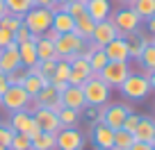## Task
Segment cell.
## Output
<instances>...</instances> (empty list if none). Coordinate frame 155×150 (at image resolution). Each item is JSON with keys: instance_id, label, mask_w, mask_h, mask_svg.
Segmentation results:
<instances>
[{"instance_id": "60d3db41", "label": "cell", "mask_w": 155, "mask_h": 150, "mask_svg": "<svg viewBox=\"0 0 155 150\" xmlns=\"http://www.w3.org/2000/svg\"><path fill=\"white\" fill-rule=\"evenodd\" d=\"M12 41H14V32H9V30H5V27H0V50L7 48Z\"/></svg>"}, {"instance_id": "7402d4cb", "label": "cell", "mask_w": 155, "mask_h": 150, "mask_svg": "<svg viewBox=\"0 0 155 150\" xmlns=\"http://www.w3.org/2000/svg\"><path fill=\"white\" fill-rule=\"evenodd\" d=\"M94 25H96V21L84 11L82 16H78V18H75V27H73V32H75L82 41H89V39H91V32H94Z\"/></svg>"}, {"instance_id": "52a82bcc", "label": "cell", "mask_w": 155, "mask_h": 150, "mask_svg": "<svg viewBox=\"0 0 155 150\" xmlns=\"http://www.w3.org/2000/svg\"><path fill=\"white\" fill-rule=\"evenodd\" d=\"M9 127L14 132H21V134H28L30 141L34 139V136L41 134V127L37 125V121H34V116L30 114L28 109H21V111H14L9 118Z\"/></svg>"}, {"instance_id": "f6af8a7d", "label": "cell", "mask_w": 155, "mask_h": 150, "mask_svg": "<svg viewBox=\"0 0 155 150\" xmlns=\"http://www.w3.org/2000/svg\"><path fill=\"white\" fill-rule=\"evenodd\" d=\"M7 87H9V80H7V73L0 71V96L7 91Z\"/></svg>"}, {"instance_id": "603a6c76", "label": "cell", "mask_w": 155, "mask_h": 150, "mask_svg": "<svg viewBox=\"0 0 155 150\" xmlns=\"http://www.w3.org/2000/svg\"><path fill=\"white\" fill-rule=\"evenodd\" d=\"M18 55H21V66H23V68H32V66L39 64L37 46H34V43H21L18 46Z\"/></svg>"}, {"instance_id": "3957f363", "label": "cell", "mask_w": 155, "mask_h": 150, "mask_svg": "<svg viewBox=\"0 0 155 150\" xmlns=\"http://www.w3.org/2000/svg\"><path fill=\"white\" fill-rule=\"evenodd\" d=\"M53 11L55 9H46V7H32L28 14L23 16V25L30 30L32 34L41 37L46 30L53 25Z\"/></svg>"}, {"instance_id": "ba28073f", "label": "cell", "mask_w": 155, "mask_h": 150, "mask_svg": "<svg viewBox=\"0 0 155 150\" xmlns=\"http://www.w3.org/2000/svg\"><path fill=\"white\" fill-rule=\"evenodd\" d=\"M132 73L130 62H107L98 75H101L103 82H107L110 87H121V82Z\"/></svg>"}, {"instance_id": "ffe728a7", "label": "cell", "mask_w": 155, "mask_h": 150, "mask_svg": "<svg viewBox=\"0 0 155 150\" xmlns=\"http://www.w3.org/2000/svg\"><path fill=\"white\" fill-rule=\"evenodd\" d=\"M50 27H53V30H57L59 34L73 32V27H75V18H73L71 14H66L64 9L55 7V11H53V25H50Z\"/></svg>"}, {"instance_id": "4316f807", "label": "cell", "mask_w": 155, "mask_h": 150, "mask_svg": "<svg viewBox=\"0 0 155 150\" xmlns=\"http://www.w3.org/2000/svg\"><path fill=\"white\" fill-rule=\"evenodd\" d=\"M57 118H59V125L62 127H75L78 118H80V111L71 109V107H62L57 111Z\"/></svg>"}, {"instance_id": "bcb514c9", "label": "cell", "mask_w": 155, "mask_h": 150, "mask_svg": "<svg viewBox=\"0 0 155 150\" xmlns=\"http://www.w3.org/2000/svg\"><path fill=\"white\" fill-rule=\"evenodd\" d=\"M50 84H53V87H55V89H57V91H59V93H62V91H64V89H66V87H68V82H62V80H50Z\"/></svg>"}, {"instance_id": "c3c4849f", "label": "cell", "mask_w": 155, "mask_h": 150, "mask_svg": "<svg viewBox=\"0 0 155 150\" xmlns=\"http://www.w3.org/2000/svg\"><path fill=\"white\" fill-rule=\"evenodd\" d=\"M146 75H148V84H150V91H155V71L146 73Z\"/></svg>"}, {"instance_id": "f1b7e54d", "label": "cell", "mask_w": 155, "mask_h": 150, "mask_svg": "<svg viewBox=\"0 0 155 150\" xmlns=\"http://www.w3.org/2000/svg\"><path fill=\"white\" fill-rule=\"evenodd\" d=\"M32 150H55V134L41 132L39 136L32 139Z\"/></svg>"}, {"instance_id": "5b68a950", "label": "cell", "mask_w": 155, "mask_h": 150, "mask_svg": "<svg viewBox=\"0 0 155 150\" xmlns=\"http://www.w3.org/2000/svg\"><path fill=\"white\" fill-rule=\"evenodd\" d=\"M110 21L114 23V27L119 30V37H126L128 32H135V30H139V25H141L139 14H137L132 7H121L119 11L110 14Z\"/></svg>"}, {"instance_id": "d4e9b609", "label": "cell", "mask_w": 155, "mask_h": 150, "mask_svg": "<svg viewBox=\"0 0 155 150\" xmlns=\"http://www.w3.org/2000/svg\"><path fill=\"white\" fill-rule=\"evenodd\" d=\"M5 7H7L9 14H16V16L23 18V16L34 7V2H32V0H5Z\"/></svg>"}, {"instance_id": "ab89813d", "label": "cell", "mask_w": 155, "mask_h": 150, "mask_svg": "<svg viewBox=\"0 0 155 150\" xmlns=\"http://www.w3.org/2000/svg\"><path fill=\"white\" fill-rule=\"evenodd\" d=\"M12 136H14V130H12L9 125H0V145L9 148V143H12Z\"/></svg>"}, {"instance_id": "d6986e66", "label": "cell", "mask_w": 155, "mask_h": 150, "mask_svg": "<svg viewBox=\"0 0 155 150\" xmlns=\"http://www.w3.org/2000/svg\"><path fill=\"white\" fill-rule=\"evenodd\" d=\"M123 39H126V43H128V50H130V59H139V55H141V50L146 48V46L150 43V39L148 37H144V34L141 32H128L126 37H123Z\"/></svg>"}, {"instance_id": "4dcf8cb0", "label": "cell", "mask_w": 155, "mask_h": 150, "mask_svg": "<svg viewBox=\"0 0 155 150\" xmlns=\"http://www.w3.org/2000/svg\"><path fill=\"white\" fill-rule=\"evenodd\" d=\"M59 9H64L66 14H71L73 18H78V16H82L84 11H87V0H71V2L62 5Z\"/></svg>"}, {"instance_id": "ac0fdd59", "label": "cell", "mask_w": 155, "mask_h": 150, "mask_svg": "<svg viewBox=\"0 0 155 150\" xmlns=\"http://www.w3.org/2000/svg\"><path fill=\"white\" fill-rule=\"evenodd\" d=\"M132 136H135V141L153 143L155 141V118L153 116H139V123H137Z\"/></svg>"}, {"instance_id": "7bdbcfd3", "label": "cell", "mask_w": 155, "mask_h": 150, "mask_svg": "<svg viewBox=\"0 0 155 150\" xmlns=\"http://www.w3.org/2000/svg\"><path fill=\"white\" fill-rule=\"evenodd\" d=\"M41 37H44V39H48V41H53V43H55V41L59 39V32H57V30H53V27H48V30H46L44 34H41Z\"/></svg>"}, {"instance_id": "83f0119b", "label": "cell", "mask_w": 155, "mask_h": 150, "mask_svg": "<svg viewBox=\"0 0 155 150\" xmlns=\"http://www.w3.org/2000/svg\"><path fill=\"white\" fill-rule=\"evenodd\" d=\"M132 143H135V136L130 132H126L123 127L114 130V150H128Z\"/></svg>"}, {"instance_id": "f5cc1de1", "label": "cell", "mask_w": 155, "mask_h": 150, "mask_svg": "<svg viewBox=\"0 0 155 150\" xmlns=\"http://www.w3.org/2000/svg\"><path fill=\"white\" fill-rule=\"evenodd\" d=\"M150 43H155V34H153V37H150Z\"/></svg>"}, {"instance_id": "277c9868", "label": "cell", "mask_w": 155, "mask_h": 150, "mask_svg": "<svg viewBox=\"0 0 155 150\" xmlns=\"http://www.w3.org/2000/svg\"><path fill=\"white\" fill-rule=\"evenodd\" d=\"M87 41H82L75 32H66L59 34V39L55 41V50H57V59H66V62H73V59L80 55V50L84 48Z\"/></svg>"}, {"instance_id": "8fae6325", "label": "cell", "mask_w": 155, "mask_h": 150, "mask_svg": "<svg viewBox=\"0 0 155 150\" xmlns=\"http://www.w3.org/2000/svg\"><path fill=\"white\" fill-rule=\"evenodd\" d=\"M37 125L41 127V132H50V134H57L62 130L59 125V118H57V111H53L50 107H37V111L32 114Z\"/></svg>"}, {"instance_id": "836d02e7", "label": "cell", "mask_w": 155, "mask_h": 150, "mask_svg": "<svg viewBox=\"0 0 155 150\" xmlns=\"http://www.w3.org/2000/svg\"><path fill=\"white\" fill-rule=\"evenodd\" d=\"M107 62H110V59H107V55H105V50H103V48H98L96 53L89 57V64H91L94 73H101L103 68H105V64H107Z\"/></svg>"}, {"instance_id": "f35d334b", "label": "cell", "mask_w": 155, "mask_h": 150, "mask_svg": "<svg viewBox=\"0 0 155 150\" xmlns=\"http://www.w3.org/2000/svg\"><path fill=\"white\" fill-rule=\"evenodd\" d=\"M137 123H139V114H135V111H130V114H128V116H126V121H123V130H126V132H130V134H132V132H135V127H137Z\"/></svg>"}, {"instance_id": "484cf974", "label": "cell", "mask_w": 155, "mask_h": 150, "mask_svg": "<svg viewBox=\"0 0 155 150\" xmlns=\"http://www.w3.org/2000/svg\"><path fill=\"white\" fill-rule=\"evenodd\" d=\"M137 62L141 64V68H144V73H150L155 71V43H148L144 50H141L139 59Z\"/></svg>"}, {"instance_id": "44dd1931", "label": "cell", "mask_w": 155, "mask_h": 150, "mask_svg": "<svg viewBox=\"0 0 155 150\" xmlns=\"http://www.w3.org/2000/svg\"><path fill=\"white\" fill-rule=\"evenodd\" d=\"M87 14L91 16L96 23H98V21L110 18V14H112L110 0H87Z\"/></svg>"}, {"instance_id": "5bb4252c", "label": "cell", "mask_w": 155, "mask_h": 150, "mask_svg": "<svg viewBox=\"0 0 155 150\" xmlns=\"http://www.w3.org/2000/svg\"><path fill=\"white\" fill-rule=\"evenodd\" d=\"M59 100H62V107H71V109L80 111V114H82L84 107H87V100H84L82 87H73V84H68V87L59 93Z\"/></svg>"}, {"instance_id": "30bf717a", "label": "cell", "mask_w": 155, "mask_h": 150, "mask_svg": "<svg viewBox=\"0 0 155 150\" xmlns=\"http://www.w3.org/2000/svg\"><path fill=\"white\" fill-rule=\"evenodd\" d=\"M116 37H119V30L114 27V23H112L110 18H105V21H98V23L94 25V32H91V39L89 41H91L96 48H105Z\"/></svg>"}, {"instance_id": "7c38bea8", "label": "cell", "mask_w": 155, "mask_h": 150, "mask_svg": "<svg viewBox=\"0 0 155 150\" xmlns=\"http://www.w3.org/2000/svg\"><path fill=\"white\" fill-rule=\"evenodd\" d=\"M91 141L96 145V150H114V130L105 123H94Z\"/></svg>"}, {"instance_id": "8992f818", "label": "cell", "mask_w": 155, "mask_h": 150, "mask_svg": "<svg viewBox=\"0 0 155 150\" xmlns=\"http://www.w3.org/2000/svg\"><path fill=\"white\" fill-rule=\"evenodd\" d=\"M30 100H32V98L28 96V91H25L21 84H9V87H7V91L0 96V105L5 107L9 114L25 109V107L30 105Z\"/></svg>"}, {"instance_id": "9a60e30c", "label": "cell", "mask_w": 155, "mask_h": 150, "mask_svg": "<svg viewBox=\"0 0 155 150\" xmlns=\"http://www.w3.org/2000/svg\"><path fill=\"white\" fill-rule=\"evenodd\" d=\"M130 111H132L130 105H121V102L107 105V107H105V118H103V123H105V125H110L112 130H119Z\"/></svg>"}, {"instance_id": "d590c367", "label": "cell", "mask_w": 155, "mask_h": 150, "mask_svg": "<svg viewBox=\"0 0 155 150\" xmlns=\"http://www.w3.org/2000/svg\"><path fill=\"white\" fill-rule=\"evenodd\" d=\"M68 75H71V62H66V59H57V66H55V75H53V80H62V82H68Z\"/></svg>"}, {"instance_id": "6da1fadb", "label": "cell", "mask_w": 155, "mask_h": 150, "mask_svg": "<svg viewBox=\"0 0 155 150\" xmlns=\"http://www.w3.org/2000/svg\"><path fill=\"white\" fill-rule=\"evenodd\" d=\"M110 91H112V87L107 82H103L98 73H94L91 78L82 84L84 100H87V105H91V107L107 105V100H110Z\"/></svg>"}, {"instance_id": "e0dca14e", "label": "cell", "mask_w": 155, "mask_h": 150, "mask_svg": "<svg viewBox=\"0 0 155 150\" xmlns=\"http://www.w3.org/2000/svg\"><path fill=\"white\" fill-rule=\"evenodd\" d=\"M21 66V55H18V43L16 41H12L7 48H2V53H0V71L2 73H9L14 71V68Z\"/></svg>"}, {"instance_id": "d6a6232c", "label": "cell", "mask_w": 155, "mask_h": 150, "mask_svg": "<svg viewBox=\"0 0 155 150\" xmlns=\"http://www.w3.org/2000/svg\"><path fill=\"white\" fill-rule=\"evenodd\" d=\"M21 25H23V18H21V16H16V14H9V11L0 18V27L9 30V32H16Z\"/></svg>"}, {"instance_id": "11a10c76", "label": "cell", "mask_w": 155, "mask_h": 150, "mask_svg": "<svg viewBox=\"0 0 155 150\" xmlns=\"http://www.w3.org/2000/svg\"><path fill=\"white\" fill-rule=\"evenodd\" d=\"M153 150H155V141H153Z\"/></svg>"}, {"instance_id": "f907efd6", "label": "cell", "mask_w": 155, "mask_h": 150, "mask_svg": "<svg viewBox=\"0 0 155 150\" xmlns=\"http://www.w3.org/2000/svg\"><path fill=\"white\" fill-rule=\"evenodd\" d=\"M116 2H119V5H123V7H130L135 0H116Z\"/></svg>"}, {"instance_id": "7dc6e473", "label": "cell", "mask_w": 155, "mask_h": 150, "mask_svg": "<svg viewBox=\"0 0 155 150\" xmlns=\"http://www.w3.org/2000/svg\"><path fill=\"white\" fill-rule=\"evenodd\" d=\"M146 25H148V32H150V34H155V14L146 18Z\"/></svg>"}, {"instance_id": "2e32d148", "label": "cell", "mask_w": 155, "mask_h": 150, "mask_svg": "<svg viewBox=\"0 0 155 150\" xmlns=\"http://www.w3.org/2000/svg\"><path fill=\"white\" fill-rule=\"evenodd\" d=\"M103 50H105V55H107L110 62H130V50H128V43H126L123 37L112 39Z\"/></svg>"}, {"instance_id": "b9f144b4", "label": "cell", "mask_w": 155, "mask_h": 150, "mask_svg": "<svg viewBox=\"0 0 155 150\" xmlns=\"http://www.w3.org/2000/svg\"><path fill=\"white\" fill-rule=\"evenodd\" d=\"M34 7H46V9H55L57 7V0H32Z\"/></svg>"}, {"instance_id": "e575fe53", "label": "cell", "mask_w": 155, "mask_h": 150, "mask_svg": "<svg viewBox=\"0 0 155 150\" xmlns=\"http://www.w3.org/2000/svg\"><path fill=\"white\" fill-rule=\"evenodd\" d=\"M37 39H39V37H37V34H32L25 25H21V27L14 32V41H16L18 46H21V43H37Z\"/></svg>"}, {"instance_id": "1f68e13d", "label": "cell", "mask_w": 155, "mask_h": 150, "mask_svg": "<svg viewBox=\"0 0 155 150\" xmlns=\"http://www.w3.org/2000/svg\"><path fill=\"white\" fill-rule=\"evenodd\" d=\"M9 150H32V141H30L28 134H21V132H14L12 136Z\"/></svg>"}, {"instance_id": "9c48e42d", "label": "cell", "mask_w": 155, "mask_h": 150, "mask_svg": "<svg viewBox=\"0 0 155 150\" xmlns=\"http://www.w3.org/2000/svg\"><path fill=\"white\" fill-rule=\"evenodd\" d=\"M84 136L78 127H62L55 134V150H82Z\"/></svg>"}, {"instance_id": "f546056e", "label": "cell", "mask_w": 155, "mask_h": 150, "mask_svg": "<svg viewBox=\"0 0 155 150\" xmlns=\"http://www.w3.org/2000/svg\"><path fill=\"white\" fill-rule=\"evenodd\" d=\"M130 7L137 11V14H139V18H141V21H146L148 16H153V14H155V0H135Z\"/></svg>"}, {"instance_id": "7a4b0ae2", "label": "cell", "mask_w": 155, "mask_h": 150, "mask_svg": "<svg viewBox=\"0 0 155 150\" xmlns=\"http://www.w3.org/2000/svg\"><path fill=\"white\" fill-rule=\"evenodd\" d=\"M121 96L128 98V100H144L146 96L150 93V84H148V75L146 73H130L126 80L121 82Z\"/></svg>"}, {"instance_id": "816d5d0a", "label": "cell", "mask_w": 155, "mask_h": 150, "mask_svg": "<svg viewBox=\"0 0 155 150\" xmlns=\"http://www.w3.org/2000/svg\"><path fill=\"white\" fill-rule=\"evenodd\" d=\"M66 2H71V0H57V7H62V5H66Z\"/></svg>"}, {"instance_id": "db71d44e", "label": "cell", "mask_w": 155, "mask_h": 150, "mask_svg": "<svg viewBox=\"0 0 155 150\" xmlns=\"http://www.w3.org/2000/svg\"><path fill=\"white\" fill-rule=\"evenodd\" d=\"M0 150H9V148H5V145H0Z\"/></svg>"}, {"instance_id": "8d00e7d4", "label": "cell", "mask_w": 155, "mask_h": 150, "mask_svg": "<svg viewBox=\"0 0 155 150\" xmlns=\"http://www.w3.org/2000/svg\"><path fill=\"white\" fill-rule=\"evenodd\" d=\"M55 66H57V59H44V62H39V64H37L39 73H41L44 78H48V80H53V75H55Z\"/></svg>"}, {"instance_id": "4fadbf2b", "label": "cell", "mask_w": 155, "mask_h": 150, "mask_svg": "<svg viewBox=\"0 0 155 150\" xmlns=\"http://www.w3.org/2000/svg\"><path fill=\"white\" fill-rule=\"evenodd\" d=\"M94 75V68L89 64V59H82V57H75L71 62V75H68V84L73 87H82L89 78Z\"/></svg>"}, {"instance_id": "ee69618b", "label": "cell", "mask_w": 155, "mask_h": 150, "mask_svg": "<svg viewBox=\"0 0 155 150\" xmlns=\"http://www.w3.org/2000/svg\"><path fill=\"white\" fill-rule=\"evenodd\" d=\"M128 150H153V143H144V141H135Z\"/></svg>"}, {"instance_id": "cb8c5ba5", "label": "cell", "mask_w": 155, "mask_h": 150, "mask_svg": "<svg viewBox=\"0 0 155 150\" xmlns=\"http://www.w3.org/2000/svg\"><path fill=\"white\" fill-rule=\"evenodd\" d=\"M37 57L39 62H44V59H57V50H55V43L48 39H44V37H39L37 39Z\"/></svg>"}, {"instance_id": "681fc988", "label": "cell", "mask_w": 155, "mask_h": 150, "mask_svg": "<svg viewBox=\"0 0 155 150\" xmlns=\"http://www.w3.org/2000/svg\"><path fill=\"white\" fill-rule=\"evenodd\" d=\"M7 14V7H5V0H0V18Z\"/></svg>"}, {"instance_id": "74e56055", "label": "cell", "mask_w": 155, "mask_h": 150, "mask_svg": "<svg viewBox=\"0 0 155 150\" xmlns=\"http://www.w3.org/2000/svg\"><path fill=\"white\" fill-rule=\"evenodd\" d=\"M25 68L23 66H18V68H14V71H9L7 73V80H9V84H21L23 82V78H25Z\"/></svg>"}]
</instances>
